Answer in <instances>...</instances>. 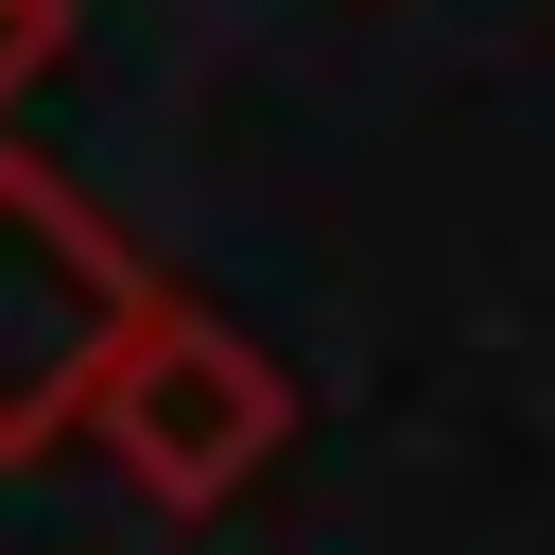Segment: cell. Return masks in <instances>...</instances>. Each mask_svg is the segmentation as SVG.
Segmentation results:
<instances>
[{
  "label": "cell",
  "instance_id": "6da1fadb",
  "mask_svg": "<svg viewBox=\"0 0 555 555\" xmlns=\"http://www.w3.org/2000/svg\"><path fill=\"white\" fill-rule=\"evenodd\" d=\"M69 434L121 468V503H139V520H225V503L295 451V382H278L208 295H173V278H156V295L121 312V347L87 364V416H69Z\"/></svg>",
  "mask_w": 555,
  "mask_h": 555
},
{
  "label": "cell",
  "instance_id": "7a4b0ae2",
  "mask_svg": "<svg viewBox=\"0 0 555 555\" xmlns=\"http://www.w3.org/2000/svg\"><path fill=\"white\" fill-rule=\"evenodd\" d=\"M139 295H156V278H139V243H121L52 156H0V468L69 451L87 364L121 347V312H139Z\"/></svg>",
  "mask_w": 555,
  "mask_h": 555
},
{
  "label": "cell",
  "instance_id": "3957f363",
  "mask_svg": "<svg viewBox=\"0 0 555 555\" xmlns=\"http://www.w3.org/2000/svg\"><path fill=\"white\" fill-rule=\"evenodd\" d=\"M69 69V0H0V104H35Z\"/></svg>",
  "mask_w": 555,
  "mask_h": 555
}]
</instances>
